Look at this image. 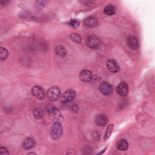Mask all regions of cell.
<instances>
[{"label":"cell","instance_id":"obj_1","mask_svg":"<svg viewBox=\"0 0 155 155\" xmlns=\"http://www.w3.org/2000/svg\"><path fill=\"white\" fill-rule=\"evenodd\" d=\"M62 133L63 130L61 124L59 122H54L50 131V136L51 139L54 140H58L61 137Z\"/></svg>","mask_w":155,"mask_h":155},{"label":"cell","instance_id":"obj_2","mask_svg":"<svg viewBox=\"0 0 155 155\" xmlns=\"http://www.w3.org/2000/svg\"><path fill=\"white\" fill-rule=\"evenodd\" d=\"M61 91L56 86L50 87L47 91V97L51 101H56L60 96Z\"/></svg>","mask_w":155,"mask_h":155},{"label":"cell","instance_id":"obj_3","mask_svg":"<svg viewBox=\"0 0 155 155\" xmlns=\"http://www.w3.org/2000/svg\"><path fill=\"white\" fill-rule=\"evenodd\" d=\"M76 96V93L73 90L65 91L61 96V102L63 104H67L72 101Z\"/></svg>","mask_w":155,"mask_h":155},{"label":"cell","instance_id":"obj_4","mask_svg":"<svg viewBox=\"0 0 155 155\" xmlns=\"http://www.w3.org/2000/svg\"><path fill=\"white\" fill-rule=\"evenodd\" d=\"M87 44L89 47L95 49L97 48L100 46L101 41L96 36L91 35L89 36L87 39Z\"/></svg>","mask_w":155,"mask_h":155},{"label":"cell","instance_id":"obj_5","mask_svg":"<svg viewBox=\"0 0 155 155\" xmlns=\"http://www.w3.org/2000/svg\"><path fill=\"white\" fill-rule=\"evenodd\" d=\"M99 90L102 94L105 96H109L112 93L113 88L111 85L107 82H103L101 84Z\"/></svg>","mask_w":155,"mask_h":155},{"label":"cell","instance_id":"obj_6","mask_svg":"<svg viewBox=\"0 0 155 155\" xmlns=\"http://www.w3.org/2000/svg\"><path fill=\"white\" fill-rule=\"evenodd\" d=\"M32 94L39 100H42L45 97L44 89L40 86H35L31 89Z\"/></svg>","mask_w":155,"mask_h":155},{"label":"cell","instance_id":"obj_7","mask_svg":"<svg viewBox=\"0 0 155 155\" xmlns=\"http://www.w3.org/2000/svg\"><path fill=\"white\" fill-rule=\"evenodd\" d=\"M117 92L119 96L124 97L126 96L128 93V84L125 82H120L117 87Z\"/></svg>","mask_w":155,"mask_h":155},{"label":"cell","instance_id":"obj_8","mask_svg":"<svg viewBox=\"0 0 155 155\" xmlns=\"http://www.w3.org/2000/svg\"><path fill=\"white\" fill-rule=\"evenodd\" d=\"M127 45L131 50H136L139 47V41L135 36H129L127 40Z\"/></svg>","mask_w":155,"mask_h":155},{"label":"cell","instance_id":"obj_9","mask_svg":"<svg viewBox=\"0 0 155 155\" xmlns=\"http://www.w3.org/2000/svg\"><path fill=\"white\" fill-rule=\"evenodd\" d=\"M79 78L81 81L84 82H90L93 78L92 73L88 70H84L82 71L79 74Z\"/></svg>","mask_w":155,"mask_h":155},{"label":"cell","instance_id":"obj_10","mask_svg":"<svg viewBox=\"0 0 155 155\" xmlns=\"http://www.w3.org/2000/svg\"><path fill=\"white\" fill-rule=\"evenodd\" d=\"M107 68L111 73H117L119 71V67L114 59H109L107 62Z\"/></svg>","mask_w":155,"mask_h":155},{"label":"cell","instance_id":"obj_11","mask_svg":"<svg viewBox=\"0 0 155 155\" xmlns=\"http://www.w3.org/2000/svg\"><path fill=\"white\" fill-rule=\"evenodd\" d=\"M95 122L98 126L104 127L108 122L107 116L104 114H100L96 117Z\"/></svg>","mask_w":155,"mask_h":155},{"label":"cell","instance_id":"obj_12","mask_svg":"<svg viewBox=\"0 0 155 155\" xmlns=\"http://www.w3.org/2000/svg\"><path fill=\"white\" fill-rule=\"evenodd\" d=\"M51 113L53 114V117L54 122H59L60 124H62V122H63V117L60 111L56 107H54Z\"/></svg>","mask_w":155,"mask_h":155},{"label":"cell","instance_id":"obj_13","mask_svg":"<svg viewBox=\"0 0 155 155\" xmlns=\"http://www.w3.org/2000/svg\"><path fill=\"white\" fill-rule=\"evenodd\" d=\"M84 24L88 27H94L97 25L98 21L96 18L93 16H89L84 20Z\"/></svg>","mask_w":155,"mask_h":155},{"label":"cell","instance_id":"obj_14","mask_svg":"<svg viewBox=\"0 0 155 155\" xmlns=\"http://www.w3.org/2000/svg\"><path fill=\"white\" fill-rule=\"evenodd\" d=\"M128 142L124 139H120L117 143V148L120 151H125L128 149Z\"/></svg>","mask_w":155,"mask_h":155},{"label":"cell","instance_id":"obj_15","mask_svg":"<svg viewBox=\"0 0 155 155\" xmlns=\"http://www.w3.org/2000/svg\"><path fill=\"white\" fill-rule=\"evenodd\" d=\"M35 145V140L33 139L32 138H27L26 139L24 143H23V147L26 149V150H29L34 147Z\"/></svg>","mask_w":155,"mask_h":155},{"label":"cell","instance_id":"obj_16","mask_svg":"<svg viewBox=\"0 0 155 155\" xmlns=\"http://www.w3.org/2000/svg\"><path fill=\"white\" fill-rule=\"evenodd\" d=\"M116 7L114 5H111V4L107 5L104 9V12L106 15H109V16H111V15H114L115 13H116Z\"/></svg>","mask_w":155,"mask_h":155},{"label":"cell","instance_id":"obj_17","mask_svg":"<svg viewBox=\"0 0 155 155\" xmlns=\"http://www.w3.org/2000/svg\"><path fill=\"white\" fill-rule=\"evenodd\" d=\"M55 51H56V53L57 55H58L60 57H62V58L64 57L67 53L66 49L64 47H63L62 45L57 46L55 48Z\"/></svg>","mask_w":155,"mask_h":155},{"label":"cell","instance_id":"obj_18","mask_svg":"<svg viewBox=\"0 0 155 155\" xmlns=\"http://www.w3.org/2000/svg\"><path fill=\"white\" fill-rule=\"evenodd\" d=\"M33 116L36 119H39L42 118V117L44 116V111H43L42 109H41L40 108H36L33 110Z\"/></svg>","mask_w":155,"mask_h":155},{"label":"cell","instance_id":"obj_19","mask_svg":"<svg viewBox=\"0 0 155 155\" xmlns=\"http://www.w3.org/2000/svg\"><path fill=\"white\" fill-rule=\"evenodd\" d=\"M70 38L72 41L76 44H80L82 41V38L81 36L76 33H72L70 35Z\"/></svg>","mask_w":155,"mask_h":155},{"label":"cell","instance_id":"obj_20","mask_svg":"<svg viewBox=\"0 0 155 155\" xmlns=\"http://www.w3.org/2000/svg\"><path fill=\"white\" fill-rule=\"evenodd\" d=\"M68 25L70 27H71L74 29H76L80 25V21L78 19H72L68 21Z\"/></svg>","mask_w":155,"mask_h":155},{"label":"cell","instance_id":"obj_21","mask_svg":"<svg viewBox=\"0 0 155 155\" xmlns=\"http://www.w3.org/2000/svg\"><path fill=\"white\" fill-rule=\"evenodd\" d=\"M113 128H114V124H111L108 126V127L106 130L105 133L104 134V140H107V139H108V137L110 136V135H111V134L113 131Z\"/></svg>","mask_w":155,"mask_h":155},{"label":"cell","instance_id":"obj_22","mask_svg":"<svg viewBox=\"0 0 155 155\" xmlns=\"http://www.w3.org/2000/svg\"><path fill=\"white\" fill-rule=\"evenodd\" d=\"M8 56V51L5 48L1 47L0 48V59L4 60L7 58Z\"/></svg>","mask_w":155,"mask_h":155},{"label":"cell","instance_id":"obj_23","mask_svg":"<svg viewBox=\"0 0 155 155\" xmlns=\"http://www.w3.org/2000/svg\"><path fill=\"white\" fill-rule=\"evenodd\" d=\"M70 110L73 113H77L79 111V106L77 104L74 103L70 106Z\"/></svg>","mask_w":155,"mask_h":155},{"label":"cell","instance_id":"obj_24","mask_svg":"<svg viewBox=\"0 0 155 155\" xmlns=\"http://www.w3.org/2000/svg\"><path fill=\"white\" fill-rule=\"evenodd\" d=\"M0 154H9V153L6 148L4 147H1L0 148Z\"/></svg>","mask_w":155,"mask_h":155},{"label":"cell","instance_id":"obj_25","mask_svg":"<svg viewBox=\"0 0 155 155\" xmlns=\"http://www.w3.org/2000/svg\"><path fill=\"white\" fill-rule=\"evenodd\" d=\"M93 137H94V139L95 140H99V137H100V135L98 133V132H96V131H94L93 133Z\"/></svg>","mask_w":155,"mask_h":155},{"label":"cell","instance_id":"obj_26","mask_svg":"<svg viewBox=\"0 0 155 155\" xmlns=\"http://www.w3.org/2000/svg\"><path fill=\"white\" fill-rule=\"evenodd\" d=\"M106 148H105L103 150V151H101V152H99V153H98V154H102V153H103L105 151V150H106Z\"/></svg>","mask_w":155,"mask_h":155}]
</instances>
